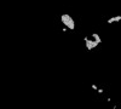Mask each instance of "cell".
I'll return each mask as SVG.
<instances>
[{"instance_id":"1","label":"cell","mask_w":121,"mask_h":109,"mask_svg":"<svg viewBox=\"0 0 121 109\" xmlns=\"http://www.w3.org/2000/svg\"><path fill=\"white\" fill-rule=\"evenodd\" d=\"M60 22L63 23V26H65V28L70 29V31H74V29H75V22H74V19H73L72 16L68 15V13L60 15Z\"/></svg>"},{"instance_id":"2","label":"cell","mask_w":121,"mask_h":109,"mask_svg":"<svg viewBox=\"0 0 121 109\" xmlns=\"http://www.w3.org/2000/svg\"><path fill=\"white\" fill-rule=\"evenodd\" d=\"M84 41H85V46H86V48L88 51H91V50H93L95 47H97L100 43L99 41H97V40H95V39L92 38V36H85L84 38Z\"/></svg>"},{"instance_id":"3","label":"cell","mask_w":121,"mask_h":109,"mask_svg":"<svg viewBox=\"0 0 121 109\" xmlns=\"http://www.w3.org/2000/svg\"><path fill=\"white\" fill-rule=\"evenodd\" d=\"M121 21V16H113V17H110L107 19V23L108 24H113L115 22H120Z\"/></svg>"},{"instance_id":"4","label":"cell","mask_w":121,"mask_h":109,"mask_svg":"<svg viewBox=\"0 0 121 109\" xmlns=\"http://www.w3.org/2000/svg\"><path fill=\"white\" fill-rule=\"evenodd\" d=\"M91 36H92L95 40H97V41H99V43H102V39H100V36H99L98 33H92V34H91Z\"/></svg>"},{"instance_id":"5","label":"cell","mask_w":121,"mask_h":109,"mask_svg":"<svg viewBox=\"0 0 121 109\" xmlns=\"http://www.w3.org/2000/svg\"><path fill=\"white\" fill-rule=\"evenodd\" d=\"M97 92H98V93H103L104 91L102 90V88H98V90H97Z\"/></svg>"},{"instance_id":"6","label":"cell","mask_w":121,"mask_h":109,"mask_svg":"<svg viewBox=\"0 0 121 109\" xmlns=\"http://www.w3.org/2000/svg\"><path fill=\"white\" fill-rule=\"evenodd\" d=\"M91 87H92V88H93V90H98V88H97V86H96L95 84H92V86H91Z\"/></svg>"}]
</instances>
